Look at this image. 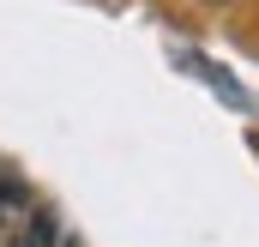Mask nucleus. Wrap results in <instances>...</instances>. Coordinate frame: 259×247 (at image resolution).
<instances>
[{"label":"nucleus","instance_id":"f03ea898","mask_svg":"<svg viewBox=\"0 0 259 247\" xmlns=\"http://www.w3.org/2000/svg\"><path fill=\"white\" fill-rule=\"evenodd\" d=\"M18 247H78V241H72V229H66L55 211H42V217L24 229V241H18Z\"/></svg>","mask_w":259,"mask_h":247},{"label":"nucleus","instance_id":"f257e3e1","mask_svg":"<svg viewBox=\"0 0 259 247\" xmlns=\"http://www.w3.org/2000/svg\"><path fill=\"white\" fill-rule=\"evenodd\" d=\"M36 217H42L36 193H30V187L0 163V247H18V241H24V229H30Z\"/></svg>","mask_w":259,"mask_h":247}]
</instances>
